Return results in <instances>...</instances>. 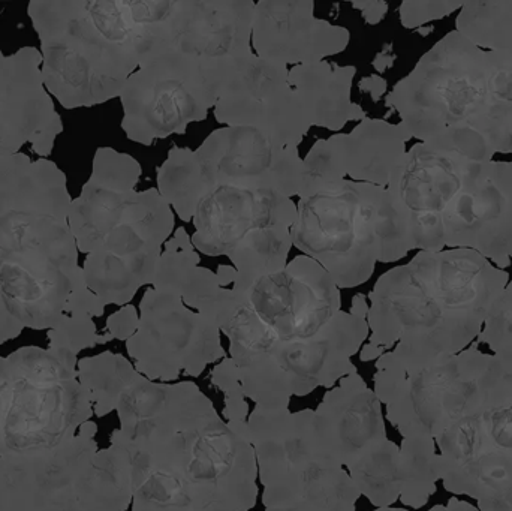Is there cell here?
Here are the masks:
<instances>
[{
  "instance_id": "1",
  "label": "cell",
  "mask_w": 512,
  "mask_h": 511,
  "mask_svg": "<svg viewBox=\"0 0 512 511\" xmlns=\"http://www.w3.org/2000/svg\"><path fill=\"white\" fill-rule=\"evenodd\" d=\"M116 411L120 428L110 444L131 459L132 511L254 509V446L227 425L197 384L141 375Z\"/></svg>"
},
{
  "instance_id": "2",
  "label": "cell",
  "mask_w": 512,
  "mask_h": 511,
  "mask_svg": "<svg viewBox=\"0 0 512 511\" xmlns=\"http://www.w3.org/2000/svg\"><path fill=\"white\" fill-rule=\"evenodd\" d=\"M508 284L510 273L472 249L420 251L370 291L369 344L402 369L462 353Z\"/></svg>"
},
{
  "instance_id": "3",
  "label": "cell",
  "mask_w": 512,
  "mask_h": 511,
  "mask_svg": "<svg viewBox=\"0 0 512 511\" xmlns=\"http://www.w3.org/2000/svg\"><path fill=\"white\" fill-rule=\"evenodd\" d=\"M45 89L66 110L119 98L152 56V36L135 0H33Z\"/></svg>"
},
{
  "instance_id": "4",
  "label": "cell",
  "mask_w": 512,
  "mask_h": 511,
  "mask_svg": "<svg viewBox=\"0 0 512 511\" xmlns=\"http://www.w3.org/2000/svg\"><path fill=\"white\" fill-rule=\"evenodd\" d=\"M291 239L330 273L339 290L366 284L376 263H396L414 251L388 189L352 180L300 198Z\"/></svg>"
},
{
  "instance_id": "5",
  "label": "cell",
  "mask_w": 512,
  "mask_h": 511,
  "mask_svg": "<svg viewBox=\"0 0 512 511\" xmlns=\"http://www.w3.org/2000/svg\"><path fill=\"white\" fill-rule=\"evenodd\" d=\"M77 365V356L60 348L0 356V459L51 452L95 416Z\"/></svg>"
},
{
  "instance_id": "6",
  "label": "cell",
  "mask_w": 512,
  "mask_h": 511,
  "mask_svg": "<svg viewBox=\"0 0 512 511\" xmlns=\"http://www.w3.org/2000/svg\"><path fill=\"white\" fill-rule=\"evenodd\" d=\"M447 491L481 511H512V372L492 354L477 392L435 440Z\"/></svg>"
},
{
  "instance_id": "7",
  "label": "cell",
  "mask_w": 512,
  "mask_h": 511,
  "mask_svg": "<svg viewBox=\"0 0 512 511\" xmlns=\"http://www.w3.org/2000/svg\"><path fill=\"white\" fill-rule=\"evenodd\" d=\"M81 273L68 219L0 216V299L24 329H53Z\"/></svg>"
},
{
  "instance_id": "8",
  "label": "cell",
  "mask_w": 512,
  "mask_h": 511,
  "mask_svg": "<svg viewBox=\"0 0 512 511\" xmlns=\"http://www.w3.org/2000/svg\"><path fill=\"white\" fill-rule=\"evenodd\" d=\"M489 96L487 53L451 30L385 96L390 116L418 141L475 131Z\"/></svg>"
},
{
  "instance_id": "9",
  "label": "cell",
  "mask_w": 512,
  "mask_h": 511,
  "mask_svg": "<svg viewBox=\"0 0 512 511\" xmlns=\"http://www.w3.org/2000/svg\"><path fill=\"white\" fill-rule=\"evenodd\" d=\"M493 156L472 129L418 141L406 152L387 189L408 224L415 251H444L445 215L480 182Z\"/></svg>"
},
{
  "instance_id": "10",
  "label": "cell",
  "mask_w": 512,
  "mask_h": 511,
  "mask_svg": "<svg viewBox=\"0 0 512 511\" xmlns=\"http://www.w3.org/2000/svg\"><path fill=\"white\" fill-rule=\"evenodd\" d=\"M222 80L201 63L165 51L141 65L126 81L120 102L126 137L143 146L186 134L203 122L218 99Z\"/></svg>"
},
{
  "instance_id": "11",
  "label": "cell",
  "mask_w": 512,
  "mask_h": 511,
  "mask_svg": "<svg viewBox=\"0 0 512 511\" xmlns=\"http://www.w3.org/2000/svg\"><path fill=\"white\" fill-rule=\"evenodd\" d=\"M135 369L150 381L197 378L227 357L221 330L183 303L179 294L149 287L140 302V326L126 342Z\"/></svg>"
},
{
  "instance_id": "12",
  "label": "cell",
  "mask_w": 512,
  "mask_h": 511,
  "mask_svg": "<svg viewBox=\"0 0 512 511\" xmlns=\"http://www.w3.org/2000/svg\"><path fill=\"white\" fill-rule=\"evenodd\" d=\"M128 453L74 437L48 453L36 479L33 511H126L132 506Z\"/></svg>"
},
{
  "instance_id": "13",
  "label": "cell",
  "mask_w": 512,
  "mask_h": 511,
  "mask_svg": "<svg viewBox=\"0 0 512 511\" xmlns=\"http://www.w3.org/2000/svg\"><path fill=\"white\" fill-rule=\"evenodd\" d=\"M385 356L400 372L396 398L387 405L388 422L403 438L429 440H436L462 414L492 360L477 345L412 369H402Z\"/></svg>"
},
{
  "instance_id": "14",
  "label": "cell",
  "mask_w": 512,
  "mask_h": 511,
  "mask_svg": "<svg viewBox=\"0 0 512 511\" xmlns=\"http://www.w3.org/2000/svg\"><path fill=\"white\" fill-rule=\"evenodd\" d=\"M255 5L254 0H173L155 26L152 59L165 51L182 54L224 84L234 63L254 54Z\"/></svg>"
},
{
  "instance_id": "15",
  "label": "cell",
  "mask_w": 512,
  "mask_h": 511,
  "mask_svg": "<svg viewBox=\"0 0 512 511\" xmlns=\"http://www.w3.org/2000/svg\"><path fill=\"white\" fill-rule=\"evenodd\" d=\"M225 126H251L280 146L298 147L309 134L310 119L289 83V68L256 54L228 72L213 108Z\"/></svg>"
},
{
  "instance_id": "16",
  "label": "cell",
  "mask_w": 512,
  "mask_h": 511,
  "mask_svg": "<svg viewBox=\"0 0 512 511\" xmlns=\"http://www.w3.org/2000/svg\"><path fill=\"white\" fill-rule=\"evenodd\" d=\"M243 296L280 342L313 338L342 311L336 282L306 255H298L285 269L258 279Z\"/></svg>"
},
{
  "instance_id": "17",
  "label": "cell",
  "mask_w": 512,
  "mask_h": 511,
  "mask_svg": "<svg viewBox=\"0 0 512 511\" xmlns=\"http://www.w3.org/2000/svg\"><path fill=\"white\" fill-rule=\"evenodd\" d=\"M207 186L271 189L297 197L303 173L298 147L280 146L251 126H224L195 150Z\"/></svg>"
},
{
  "instance_id": "18",
  "label": "cell",
  "mask_w": 512,
  "mask_h": 511,
  "mask_svg": "<svg viewBox=\"0 0 512 511\" xmlns=\"http://www.w3.org/2000/svg\"><path fill=\"white\" fill-rule=\"evenodd\" d=\"M41 66L42 54L35 47L20 48L11 56L0 51V158L20 153L30 143L45 159L63 132Z\"/></svg>"
},
{
  "instance_id": "19",
  "label": "cell",
  "mask_w": 512,
  "mask_h": 511,
  "mask_svg": "<svg viewBox=\"0 0 512 511\" xmlns=\"http://www.w3.org/2000/svg\"><path fill=\"white\" fill-rule=\"evenodd\" d=\"M445 248L472 249L493 266L512 264V161H492L444 218Z\"/></svg>"
},
{
  "instance_id": "20",
  "label": "cell",
  "mask_w": 512,
  "mask_h": 511,
  "mask_svg": "<svg viewBox=\"0 0 512 511\" xmlns=\"http://www.w3.org/2000/svg\"><path fill=\"white\" fill-rule=\"evenodd\" d=\"M297 221V203L271 189L233 185L210 188L195 210L192 243L209 257L228 255L249 233L261 228H291Z\"/></svg>"
},
{
  "instance_id": "21",
  "label": "cell",
  "mask_w": 512,
  "mask_h": 511,
  "mask_svg": "<svg viewBox=\"0 0 512 511\" xmlns=\"http://www.w3.org/2000/svg\"><path fill=\"white\" fill-rule=\"evenodd\" d=\"M312 0H259L252 48L261 59L285 66L321 62L343 53L351 41L346 27L316 18Z\"/></svg>"
},
{
  "instance_id": "22",
  "label": "cell",
  "mask_w": 512,
  "mask_h": 511,
  "mask_svg": "<svg viewBox=\"0 0 512 511\" xmlns=\"http://www.w3.org/2000/svg\"><path fill=\"white\" fill-rule=\"evenodd\" d=\"M369 336L367 320L340 311L313 338L277 342L270 357L288 381L292 396H306L318 387L331 389L342 378L355 374L352 357Z\"/></svg>"
},
{
  "instance_id": "23",
  "label": "cell",
  "mask_w": 512,
  "mask_h": 511,
  "mask_svg": "<svg viewBox=\"0 0 512 511\" xmlns=\"http://www.w3.org/2000/svg\"><path fill=\"white\" fill-rule=\"evenodd\" d=\"M315 431L325 459L343 468L387 440L381 402L358 372L325 393L315 410Z\"/></svg>"
},
{
  "instance_id": "24",
  "label": "cell",
  "mask_w": 512,
  "mask_h": 511,
  "mask_svg": "<svg viewBox=\"0 0 512 511\" xmlns=\"http://www.w3.org/2000/svg\"><path fill=\"white\" fill-rule=\"evenodd\" d=\"M71 204L65 173L53 161H32L24 153L0 158V216L26 212L68 219Z\"/></svg>"
},
{
  "instance_id": "25",
  "label": "cell",
  "mask_w": 512,
  "mask_h": 511,
  "mask_svg": "<svg viewBox=\"0 0 512 511\" xmlns=\"http://www.w3.org/2000/svg\"><path fill=\"white\" fill-rule=\"evenodd\" d=\"M355 75V66L328 60L289 68V83L303 102L310 125L339 132L346 123L366 119V110L351 99Z\"/></svg>"
},
{
  "instance_id": "26",
  "label": "cell",
  "mask_w": 512,
  "mask_h": 511,
  "mask_svg": "<svg viewBox=\"0 0 512 511\" xmlns=\"http://www.w3.org/2000/svg\"><path fill=\"white\" fill-rule=\"evenodd\" d=\"M411 140L400 123L366 117L349 134L339 132L346 176L352 182L387 188Z\"/></svg>"
},
{
  "instance_id": "27",
  "label": "cell",
  "mask_w": 512,
  "mask_h": 511,
  "mask_svg": "<svg viewBox=\"0 0 512 511\" xmlns=\"http://www.w3.org/2000/svg\"><path fill=\"white\" fill-rule=\"evenodd\" d=\"M134 192L108 188L90 179L84 183L80 197L72 200L68 213L78 252L89 255L96 251L105 237L119 227Z\"/></svg>"
},
{
  "instance_id": "28",
  "label": "cell",
  "mask_w": 512,
  "mask_h": 511,
  "mask_svg": "<svg viewBox=\"0 0 512 511\" xmlns=\"http://www.w3.org/2000/svg\"><path fill=\"white\" fill-rule=\"evenodd\" d=\"M291 248L289 227L277 225L249 233L227 255L239 272L236 284L233 285L234 293L245 294L258 279L285 269Z\"/></svg>"
},
{
  "instance_id": "29",
  "label": "cell",
  "mask_w": 512,
  "mask_h": 511,
  "mask_svg": "<svg viewBox=\"0 0 512 511\" xmlns=\"http://www.w3.org/2000/svg\"><path fill=\"white\" fill-rule=\"evenodd\" d=\"M489 60V96L475 131L495 155L512 156V48L486 51Z\"/></svg>"
},
{
  "instance_id": "30",
  "label": "cell",
  "mask_w": 512,
  "mask_h": 511,
  "mask_svg": "<svg viewBox=\"0 0 512 511\" xmlns=\"http://www.w3.org/2000/svg\"><path fill=\"white\" fill-rule=\"evenodd\" d=\"M140 377V372L122 354L105 351L78 360V381L89 396L93 414L98 417L116 411L120 396Z\"/></svg>"
},
{
  "instance_id": "31",
  "label": "cell",
  "mask_w": 512,
  "mask_h": 511,
  "mask_svg": "<svg viewBox=\"0 0 512 511\" xmlns=\"http://www.w3.org/2000/svg\"><path fill=\"white\" fill-rule=\"evenodd\" d=\"M158 191L183 222H192L201 198L209 191L197 153L173 146L156 171Z\"/></svg>"
},
{
  "instance_id": "32",
  "label": "cell",
  "mask_w": 512,
  "mask_h": 511,
  "mask_svg": "<svg viewBox=\"0 0 512 511\" xmlns=\"http://www.w3.org/2000/svg\"><path fill=\"white\" fill-rule=\"evenodd\" d=\"M346 471L360 494L378 509H387L399 500L400 447L388 438L370 447Z\"/></svg>"
},
{
  "instance_id": "33",
  "label": "cell",
  "mask_w": 512,
  "mask_h": 511,
  "mask_svg": "<svg viewBox=\"0 0 512 511\" xmlns=\"http://www.w3.org/2000/svg\"><path fill=\"white\" fill-rule=\"evenodd\" d=\"M439 477L435 440L403 438L400 447V498L405 506L421 509L436 492Z\"/></svg>"
},
{
  "instance_id": "34",
  "label": "cell",
  "mask_w": 512,
  "mask_h": 511,
  "mask_svg": "<svg viewBox=\"0 0 512 511\" xmlns=\"http://www.w3.org/2000/svg\"><path fill=\"white\" fill-rule=\"evenodd\" d=\"M456 30L484 51L512 48V2H465Z\"/></svg>"
},
{
  "instance_id": "35",
  "label": "cell",
  "mask_w": 512,
  "mask_h": 511,
  "mask_svg": "<svg viewBox=\"0 0 512 511\" xmlns=\"http://www.w3.org/2000/svg\"><path fill=\"white\" fill-rule=\"evenodd\" d=\"M346 180L345 161L340 147L339 132L316 140L303 159L298 198L312 197Z\"/></svg>"
},
{
  "instance_id": "36",
  "label": "cell",
  "mask_w": 512,
  "mask_h": 511,
  "mask_svg": "<svg viewBox=\"0 0 512 511\" xmlns=\"http://www.w3.org/2000/svg\"><path fill=\"white\" fill-rule=\"evenodd\" d=\"M200 263V252L195 249L192 237L185 228H177L162 249L152 288L179 294L188 276Z\"/></svg>"
},
{
  "instance_id": "37",
  "label": "cell",
  "mask_w": 512,
  "mask_h": 511,
  "mask_svg": "<svg viewBox=\"0 0 512 511\" xmlns=\"http://www.w3.org/2000/svg\"><path fill=\"white\" fill-rule=\"evenodd\" d=\"M41 456L0 459V511H32Z\"/></svg>"
},
{
  "instance_id": "38",
  "label": "cell",
  "mask_w": 512,
  "mask_h": 511,
  "mask_svg": "<svg viewBox=\"0 0 512 511\" xmlns=\"http://www.w3.org/2000/svg\"><path fill=\"white\" fill-rule=\"evenodd\" d=\"M478 344L489 345L493 356L512 372V281L490 308Z\"/></svg>"
},
{
  "instance_id": "39",
  "label": "cell",
  "mask_w": 512,
  "mask_h": 511,
  "mask_svg": "<svg viewBox=\"0 0 512 511\" xmlns=\"http://www.w3.org/2000/svg\"><path fill=\"white\" fill-rule=\"evenodd\" d=\"M141 173L143 168L140 162L128 153L117 152L111 147H99L93 158L90 180L120 191H135Z\"/></svg>"
},
{
  "instance_id": "40",
  "label": "cell",
  "mask_w": 512,
  "mask_h": 511,
  "mask_svg": "<svg viewBox=\"0 0 512 511\" xmlns=\"http://www.w3.org/2000/svg\"><path fill=\"white\" fill-rule=\"evenodd\" d=\"M98 329L93 318L63 315L53 329L47 330L48 348L71 351L77 356L98 345Z\"/></svg>"
},
{
  "instance_id": "41",
  "label": "cell",
  "mask_w": 512,
  "mask_h": 511,
  "mask_svg": "<svg viewBox=\"0 0 512 511\" xmlns=\"http://www.w3.org/2000/svg\"><path fill=\"white\" fill-rule=\"evenodd\" d=\"M465 2L450 0H417L403 2L399 6L400 23L405 29H420L430 21L441 20L453 12L460 11Z\"/></svg>"
},
{
  "instance_id": "42",
  "label": "cell",
  "mask_w": 512,
  "mask_h": 511,
  "mask_svg": "<svg viewBox=\"0 0 512 511\" xmlns=\"http://www.w3.org/2000/svg\"><path fill=\"white\" fill-rule=\"evenodd\" d=\"M105 312V305L95 293L87 287L84 273L75 282L68 300H66L65 314L71 317H102Z\"/></svg>"
},
{
  "instance_id": "43",
  "label": "cell",
  "mask_w": 512,
  "mask_h": 511,
  "mask_svg": "<svg viewBox=\"0 0 512 511\" xmlns=\"http://www.w3.org/2000/svg\"><path fill=\"white\" fill-rule=\"evenodd\" d=\"M210 380H212L213 386L224 392L225 399L245 396L242 383H240L239 371H237L236 363L231 357H225L212 369Z\"/></svg>"
},
{
  "instance_id": "44",
  "label": "cell",
  "mask_w": 512,
  "mask_h": 511,
  "mask_svg": "<svg viewBox=\"0 0 512 511\" xmlns=\"http://www.w3.org/2000/svg\"><path fill=\"white\" fill-rule=\"evenodd\" d=\"M138 326H140V311L129 303L108 317L105 330L113 336V339L128 342L137 333Z\"/></svg>"
},
{
  "instance_id": "45",
  "label": "cell",
  "mask_w": 512,
  "mask_h": 511,
  "mask_svg": "<svg viewBox=\"0 0 512 511\" xmlns=\"http://www.w3.org/2000/svg\"><path fill=\"white\" fill-rule=\"evenodd\" d=\"M352 8L361 12V17L364 18L369 26H376L384 20L387 15L390 5L384 0H354L351 2Z\"/></svg>"
},
{
  "instance_id": "46",
  "label": "cell",
  "mask_w": 512,
  "mask_h": 511,
  "mask_svg": "<svg viewBox=\"0 0 512 511\" xmlns=\"http://www.w3.org/2000/svg\"><path fill=\"white\" fill-rule=\"evenodd\" d=\"M265 511H357L354 506L331 503L324 500H303L283 507V509H265Z\"/></svg>"
},
{
  "instance_id": "47",
  "label": "cell",
  "mask_w": 512,
  "mask_h": 511,
  "mask_svg": "<svg viewBox=\"0 0 512 511\" xmlns=\"http://www.w3.org/2000/svg\"><path fill=\"white\" fill-rule=\"evenodd\" d=\"M23 330L24 327L9 314L5 303L0 299V345L18 338Z\"/></svg>"
},
{
  "instance_id": "48",
  "label": "cell",
  "mask_w": 512,
  "mask_h": 511,
  "mask_svg": "<svg viewBox=\"0 0 512 511\" xmlns=\"http://www.w3.org/2000/svg\"><path fill=\"white\" fill-rule=\"evenodd\" d=\"M358 89L361 93H367L373 102H379L388 90V81L382 75L372 74L358 81Z\"/></svg>"
},
{
  "instance_id": "49",
  "label": "cell",
  "mask_w": 512,
  "mask_h": 511,
  "mask_svg": "<svg viewBox=\"0 0 512 511\" xmlns=\"http://www.w3.org/2000/svg\"><path fill=\"white\" fill-rule=\"evenodd\" d=\"M393 42L384 44L382 50L376 54L375 59L372 60V66L376 69L379 74H384L387 69L393 68L394 62H396L397 56L393 53Z\"/></svg>"
},
{
  "instance_id": "50",
  "label": "cell",
  "mask_w": 512,
  "mask_h": 511,
  "mask_svg": "<svg viewBox=\"0 0 512 511\" xmlns=\"http://www.w3.org/2000/svg\"><path fill=\"white\" fill-rule=\"evenodd\" d=\"M215 273L222 288H233V285L236 284L237 276H239V272H237L233 264H230V266L228 264H221Z\"/></svg>"
},
{
  "instance_id": "51",
  "label": "cell",
  "mask_w": 512,
  "mask_h": 511,
  "mask_svg": "<svg viewBox=\"0 0 512 511\" xmlns=\"http://www.w3.org/2000/svg\"><path fill=\"white\" fill-rule=\"evenodd\" d=\"M370 305L367 302V296L363 293H357L352 299L351 303V311L349 314L354 315V317L361 318V320H367V315H369Z\"/></svg>"
},
{
  "instance_id": "52",
  "label": "cell",
  "mask_w": 512,
  "mask_h": 511,
  "mask_svg": "<svg viewBox=\"0 0 512 511\" xmlns=\"http://www.w3.org/2000/svg\"><path fill=\"white\" fill-rule=\"evenodd\" d=\"M385 351L382 348L376 347V345L369 344L363 345L360 350L361 362H372V360H378L379 357L384 356Z\"/></svg>"
},
{
  "instance_id": "53",
  "label": "cell",
  "mask_w": 512,
  "mask_h": 511,
  "mask_svg": "<svg viewBox=\"0 0 512 511\" xmlns=\"http://www.w3.org/2000/svg\"><path fill=\"white\" fill-rule=\"evenodd\" d=\"M429 511H478V509H475V507L471 506V504L463 503V501H459L456 500V498H453V500H451L447 506H436Z\"/></svg>"
},
{
  "instance_id": "54",
  "label": "cell",
  "mask_w": 512,
  "mask_h": 511,
  "mask_svg": "<svg viewBox=\"0 0 512 511\" xmlns=\"http://www.w3.org/2000/svg\"><path fill=\"white\" fill-rule=\"evenodd\" d=\"M96 434H98V425L92 420L84 422L77 432L78 437L87 438V440H95Z\"/></svg>"
},
{
  "instance_id": "55",
  "label": "cell",
  "mask_w": 512,
  "mask_h": 511,
  "mask_svg": "<svg viewBox=\"0 0 512 511\" xmlns=\"http://www.w3.org/2000/svg\"><path fill=\"white\" fill-rule=\"evenodd\" d=\"M433 30H435V26H433V24H429V26L420 27V29H417V32L420 33L423 38H426V36H429Z\"/></svg>"
},
{
  "instance_id": "56",
  "label": "cell",
  "mask_w": 512,
  "mask_h": 511,
  "mask_svg": "<svg viewBox=\"0 0 512 511\" xmlns=\"http://www.w3.org/2000/svg\"><path fill=\"white\" fill-rule=\"evenodd\" d=\"M113 341V336L110 335V333L105 330L102 335L98 336V345H104L107 344V342Z\"/></svg>"
},
{
  "instance_id": "57",
  "label": "cell",
  "mask_w": 512,
  "mask_h": 511,
  "mask_svg": "<svg viewBox=\"0 0 512 511\" xmlns=\"http://www.w3.org/2000/svg\"><path fill=\"white\" fill-rule=\"evenodd\" d=\"M375 511H409V510H403V509H390V507H387V509H378Z\"/></svg>"
}]
</instances>
